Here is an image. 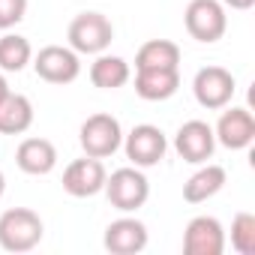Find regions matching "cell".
<instances>
[{
  "mask_svg": "<svg viewBox=\"0 0 255 255\" xmlns=\"http://www.w3.org/2000/svg\"><path fill=\"white\" fill-rule=\"evenodd\" d=\"M45 225L30 207H9L0 213V249L6 252H30L39 246Z\"/></svg>",
  "mask_w": 255,
  "mask_h": 255,
  "instance_id": "6da1fadb",
  "label": "cell"
},
{
  "mask_svg": "<svg viewBox=\"0 0 255 255\" xmlns=\"http://www.w3.org/2000/svg\"><path fill=\"white\" fill-rule=\"evenodd\" d=\"M102 192L108 195L111 207H117L120 213H135L150 198V183H147L141 168L126 165V168H117V171H111L105 177Z\"/></svg>",
  "mask_w": 255,
  "mask_h": 255,
  "instance_id": "7a4b0ae2",
  "label": "cell"
},
{
  "mask_svg": "<svg viewBox=\"0 0 255 255\" xmlns=\"http://www.w3.org/2000/svg\"><path fill=\"white\" fill-rule=\"evenodd\" d=\"M78 141H81V150L87 156H96V159H108L120 150L123 144V129H120V120L99 111V114H90L81 129H78Z\"/></svg>",
  "mask_w": 255,
  "mask_h": 255,
  "instance_id": "3957f363",
  "label": "cell"
},
{
  "mask_svg": "<svg viewBox=\"0 0 255 255\" xmlns=\"http://www.w3.org/2000/svg\"><path fill=\"white\" fill-rule=\"evenodd\" d=\"M66 39L75 54H102L114 39V24L102 12H81L69 21Z\"/></svg>",
  "mask_w": 255,
  "mask_h": 255,
  "instance_id": "277c9868",
  "label": "cell"
},
{
  "mask_svg": "<svg viewBox=\"0 0 255 255\" xmlns=\"http://www.w3.org/2000/svg\"><path fill=\"white\" fill-rule=\"evenodd\" d=\"M183 24H186V33L195 39V42H219L228 30V15H225V6L219 0H189V6L183 12Z\"/></svg>",
  "mask_w": 255,
  "mask_h": 255,
  "instance_id": "5b68a950",
  "label": "cell"
},
{
  "mask_svg": "<svg viewBox=\"0 0 255 255\" xmlns=\"http://www.w3.org/2000/svg\"><path fill=\"white\" fill-rule=\"evenodd\" d=\"M126 150V159H129L135 168H153L165 159V150H168V138L159 126L153 123H138L129 135H123V144Z\"/></svg>",
  "mask_w": 255,
  "mask_h": 255,
  "instance_id": "8992f818",
  "label": "cell"
},
{
  "mask_svg": "<svg viewBox=\"0 0 255 255\" xmlns=\"http://www.w3.org/2000/svg\"><path fill=\"white\" fill-rule=\"evenodd\" d=\"M234 90H237V81L234 75L225 69V66H204L195 72L192 78V93H195V102L207 111H219L225 108L231 99H234Z\"/></svg>",
  "mask_w": 255,
  "mask_h": 255,
  "instance_id": "52a82bcc",
  "label": "cell"
},
{
  "mask_svg": "<svg viewBox=\"0 0 255 255\" xmlns=\"http://www.w3.org/2000/svg\"><path fill=\"white\" fill-rule=\"evenodd\" d=\"M30 63L36 75L48 84H72L81 75V60L69 45H45Z\"/></svg>",
  "mask_w": 255,
  "mask_h": 255,
  "instance_id": "ba28073f",
  "label": "cell"
},
{
  "mask_svg": "<svg viewBox=\"0 0 255 255\" xmlns=\"http://www.w3.org/2000/svg\"><path fill=\"white\" fill-rule=\"evenodd\" d=\"M105 177H108V171H105L102 159L84 153L81 159H72L63 168V192L72 198H90V195L102 192Z\"/></svg>",
  "mask_w": 255,
  "mask_h": 255,
  "instance_id": "9c48e42d",
  "label": "cell"
},
{
  "mask_svg": "<svg viewBox=\"0 0 255 255\" xmlns=\"http://www.w3.org/2000/svg\"><path fill=\"white\" fill-rule=\"evenodd\" d=\"M174 150L183 162H192V165H201L213 156L216 150V135H213V126L204 123V120H186L177 135H174Z\"/></svg>",
  "mask_w": 255,
  "mask_h": 255,
  "instance_id": "30bf717a",
  "label": "cell"
},
{
  "mask_svg": "<svg viewBox=\"0 0 255 255\" xmlns=\"http://www.w3.org/2000/svg\"><path fill=\"white\" fill-rule=\"evenodd\" d=\"M216 144L228 147V150H246L255 141V117L249 108H228L219 114L216 126H213Z\"/></svg>",
  "mask_w": 255,
  "mask_h": 255,
  "instance_id": "8fae6325",
  "label": "cell"
},
{
  "mask_svg": "<svg viewBox=\"0 0 255 255\" xmlns=\"http://www.w3.org/2000/svg\"><path fill=\"white\" fill-rule=\"evenodd\" d=\"M186 255H222L225 252V228L216 216H195L183 231Z\"/></svg>",
  "mask_w": 255,
  "mask_h": 255,
  "instance_id": "7c38bea8",
  "label": "cell"
},
{
  "mask_svg": "<svg viewBox=\"0 0 255 255\" xmlns=\"http://www.w3.org/2000/svg\"><path fill=\"white\" fill-rule=\"evenodd\" d=\"M102 243L111 255H138L147 246V225L135 216H120L105 228Z\"/></svg>",
  "mask_w": 255,
  "mask_h": 255,
  "instance_id": "4fadbf2b",
  "label": "cell"
},
{
  "mask_svg": "<svg viewBox=\"0 0 255 255\" xmlns=\"http://www.w3.org/2000/svg\"><path fill=\"white\" fill-rule=\"evenodd\" d=\"M15 165L33 177L51 174L57 165V147L48 138H24L15 150Z\"/></svg>",
  "mask_w": 255,
  "mask_h": 255,
  "instance_id": "5bb4252c",
  "label": "cell"
},
{
  "mask_svg": "<svg viewBox=\"0 0 255 255\" xmlns=\"http://www.w3.org/2000/svg\"><path fill=\"white\" fill-rule=\"evenodd\" d=\"M180 87V69H135V93L144 102H165Z\"/></svg>",
  "mask_w": 255,
  "mask_h": 255,
  "instance_id": "9a60e30c",
  "label": "cell"
},
{
  "mask_svg": "<svg viewBox=\"0 0 255 255\" xmlns=\"http://www.w3.org/2000/svg\"><path fill=\"white\" fill-rule=\"evenodd\" d=\"M33 126V102L24 93H6L0 99V135H21Z\"/></svg>",
  "mask_w": 255,
  "mask_h": 255,
  "instance_id": "2e32d148",
  "label": "cell"
},
{
  "mask_svg": "<svg viewBox=\"0 0 255 255\" xmlns=\"http://www.w3.org/2000/svg\"><path fill=\"white\" fill-rule=\"evenodd\" d=\"M228 174L222 165H213V162H201V168L183 183V198L189 204H204L207 198H213L216 192H222Z\"/></svg>",
  "mask_w": 255,
  "mask_h": 255,
  "instance_id": "e0dca14e",
  "label": "cell"
},
{
  "mask_svg": "<svg viewBox=\"0 0 255 255\" xmlns=\"http://www.w3.org/2000/svg\"><path fill=\"white\" fill-rule=\"evenodd\" d=\"M129 75H132L129 63H126L123 57H117V54H105L102 51L90 63V81L99 90H117V87H123L126 81H129Z\"/></svg>",
  "mask_w": 255,
  "mask_h": 255,
  "instance_id": "ac0fdd59",
  "label": "cell"
},
{
  "mask_svg": "<svg viewBox=\"0 0 255 255\" xmlns=\"http://www.w3.org/2000/svg\"><path fill=\"white\" fill-rule=\"evenodd\" d=\"M135 69H180V45L171 39H150L135 54Z\"/></svg>",
  "mask_w": 255,
  "mask_h": 255,
  "instance_id": "d6986e66",
  "label": "cell"
},
{
  "mask_svg": "<svg viewBox=\"0 0 255 255\" xmlns=\"http://www.w3.org/2000/svg\"><path fill=\"white\" fill-rule=\"evenodd\" d=\"M30 60H33V48L24 36L18 33L0 36V72H21Z\"/></svg>",
  "mask_w": 255,
  "mask_h": 255,
  "instance_id": "ffe728a7",
  "label": "cell"
},
{
  "mask_svg": "<svg viewBox=\"0 0 255 255\" xmlns=\"http://www.w3.org/2000/svg\"><path fill=\"white\" fill-rule=\"evenodd\" d=\"M231 249L240 255H255V216L246 210L231 219Z\"/></svg>",
  "mask_w": 255,
  "mask_h": 255,
  "instance_id": "44dd1931",
  "label": "cell"
},
{
  "mask_svg": "<svg viewBox=\"0 0 255 255\" xmlns=\"http://www.w3.org/2000/svg\"><path fill=\"white\" fill-rule=\"evenodd\" d=\"M27 15V0H0V30H12Z\"/></svg>",
  "mask_w": 255,
  "mask_h": 255,
  "instance_id": "7402d4cb",
  "label": "cell"
},
{
  "mask_svg": "<svg viewBox=\"0 0 255 255\" xmlns=\"http://www.w3.org/2000/svg\"><path fill=\"white\" fill-rule=\"evenodd\" d=\"M219 3H222L225 9H237V12H246V9H252V6H255V0H219Z\"/></svg>",
  "mask_w": 255,
  "mask_h": 255,
  "instance_id": "603a6c76",
  "label": "cell"
},
{
  "mask_svg": "<svg viewBox=\"0 0 255 255\" xmlns=\"http://www.w3.org/2000/svg\"><path fill=\"white\" fill-rule=\"evenodd\" d=\"M6 93H9V84H6V75H3V72H0V99H3Z\"/></svg>",
  "mask_w": 255,
  "mask_h": 255,
  "instance_id": "cb8c5ba5",
  "label": "cell"
},
{
  "mask_svg": "<svg viewBox=\"0 0 255 255\" xmlns=\"http://www.w3.org/2000/svg\"><path fill=\"white\" fill-rule=\"evenodd\" d=\"M3 192H6V177H3V171H0V198H3Z\"/></svg>",
  "mask_w": 255,
  "mask_h": 255,
  "instance_id": "d4e9b609",
  "label": "cell"
}]
</instances>
